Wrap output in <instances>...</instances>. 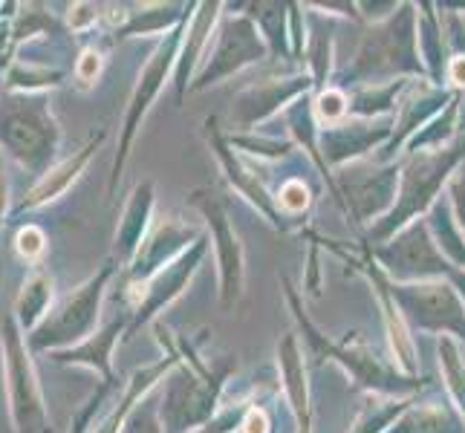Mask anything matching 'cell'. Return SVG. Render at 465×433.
I'll return each mask as SVG.
<instances>
[{
    "instance_id": "603a6c76",
    "label": "cell",
    "mask_w": 465,
    "mask_h": 433,
    "mask_svg": "<svg viewBox=\"0 0 465 433\" xmlns=\"http://www.w3.org/2000/svg\"><path fill=\"white\" fill-rule=\"evenodd\" d=\"M46 249H50V237H46V231L41 226H35V222H26V226L15 231V251H18V258L26 261L32 269L44 266L41 261H44Z\"/></svg>"
},
{
    "instance_id": "7c38bea8",
    "label": "cell",
    "mask_w": 465,
    "mask_h": 433,
    "mask_svg": "<svg viewBox=\"0 0 465 433\" xmlns=\"http://www.w3.org/2000/svg\"><path fill=\"white\" fill-rule=\"evenodd\" d=\"M153 330H156V335H159V341L165 344V349H168V356L165 359H159V361H153V364H148V367H142V370H136L134 376H131V381H127V388H124V396H122V402H119V408L107 416V419L95 428L93 433H119L122 428H124V422H127V416L134 413V408L142 402L145 396H151V390L156 388L159 381H163L171 370H176L180 367V352H176V347H173V335L159 324H153Z\"/></svg>"
},
{
    "instance_id": "ba28073f",
    "label": "cell",
    "mask_w": 465,
    "mask_h": 433,
    "mask_svg": "<svg viewBox=\"0 0 465 433\" xmlns=\"http://www.w3.org/2000/svg\"><path fill=\"white\" fill-rule=\"evenodd\" d=\"M391 295L420 327L460 332L465 339V312L451 286H393Z\"/></svg>"
},
{
    "instance_id": "9a60e30c",
    "label": "cell",
    "mask_w": 465,
    "mask_h": 433,
    "mask_svg": "<svg viewBox=\"0 0 465 433\" xmlns=\"http://www.w3.org/2000/svg\"><path fill=\"white\" fill-rule=\"evenodd\" d=\"M381 258L388 261L391 271H402V275H440V271H448V263L434 251V243L428 240L422 226L408 229L399 240H393V249H384Z\"/></svg>"
},
{
    "instance_id": "3957f363",
    "label": "cell",
    "mask_w": 465,
    "mask_h": 433,
    "mask_svg": "<svg viewBox=\"0 0 465 433\" xmlns=\"http://www.w3.org/2000/svg\"><path fill=\"white\" fill-rule=\"evenodd\" d=\"M0 356H4L6 405L15 433H53V419L35 373V352L29 349L26 332L18 327L12 310L0 324Z\"/></svg>"
},
{
    "instance_id": "44dd1931",
    "label": "cell",
    "mask_w": 465,
    "mask_h": 433,
    "mask_svg": "<svg viewBox=\"0 0 465 433\" xmlns=\"http://www.w3.org/2000/svg\"><path fill=\"white\" fill-rule=\"evenodd\" d=\"M180 6H165V4H156V6H145L142 12H131L127 24L116 32V38H131V35H153V32H171L176 24L185 21L188 12H173Z\"/></svg>"
},
{
    "instance_id": "484cf974",
    "label": "cell",
    "mask_w": 465,
    "mask_h": 433,
    "mask_svg": "<svg viewBox=\"0 0 465 433\" xmlns=\"http://www.w3.org/2000/svg\"><path fill=\"white\" fill-rule=\"evenodd\" d=\"M102 73H104V55H102V50H95V46H84V50L78 53L75 64H73V78L78 82V87L90 90L102 78Z\"/></svg>"
},
{
    "instance_id": "f1b7e54d",
    "label": "cell",
    "mask_w": 465,
    "mask_h": 433,
    "mask_svg": "<svg viewBox=\"0 0 465 433\" xmlns=\"http://www.w3.org/2000/svg\"><path fill=\"white\" fill-rule=\"evenodd\" d=\"M99 9L102 6H95V4H73L64 26H67V32H87L90 26H95V21L102 18Z\"/></svg>"
},
{
    "instance_id": "52a82bcc",
    "label": "cell",
    "mask_w": 465,
    "mask_h": 433,
    "mask_svg": "<svg viewBox=\"0 0 465 433\" xmlns=\"http://www.w3.org/2000/svg\"><path fill=\"white\" fill-rule=\"evenodd\" d=\"M460 162V148L457 151H434V153H420L405 171V188H402V202L393 208L381 231H391L399 222L411 220L416 212L437 197V188L445 180V173Z\"/></svg>"
},
{
    "instance_id": "7402d4cb",
    "label": "cell",
    "mask_w": 465,
    "mask_h": 433,
    "mask_svg": "<svg viewBox=\"0 0 465 433\" xmlns=\"http://www.w3.org/2000/svg\"><path fill=\"white\" fill-rule=\"evenodd\" d=\"M391 433H462L460 425L442 408H422L408 413Z\"/></svg>"
},
{
    "instance_id": "83f0119b",
    "label": "cell",
    "mask_w": 465,
    "mask_h": 433,
    "mask_svg": "<svg viewBox=\"0 0 465 433\" xmlns=\"http://www.w3.org/2000/svg\"><path fill=\"white\" fill-rule=\"evenodd\" d=\"M110 388H114V384H99V390H95V393L87 399V402L82 405V410H78V413L73 416L70 433H90L93 416H95V410H99V405L104 402V396L110 393Z\"/></svg>"
},
{
    "instance_id": "d6a6232c",
    "label": "cell",
    "mask_w": 465,
    "mask_h": 433,
    "mask_svg": "<svg viewBox=\"0 0 465 433\" xmlns=\"http://www.w3.org/2000/svg\"><path fill=\"white\" fill-rule=\"evenodd\" d=\"M240 433H269V416L261 408H249L240 419Z\"/></svg>"
},
{
    "instance_id": "30bf717a",
    "label": "cell",
    "mask_w": 465,
    "mask_h": 433,
    "mask_svg": "<svg viewBox=\"0 0 465 433\" xmlns=\"http://www.w3.org/2000/svg\"><path fill=\"white\" fill-rule=\"evenodd\" d=\"M413 12L411 6H402V15L399 21L393 18L388 26H381L376 32H371V38L364 41L356 70L352 73H373V70H384V67H420L413 64Z\"/></svg>"
},
{
    "instance_id": "ffe728a7",
    "label": "cell",
    "mask_w": 465,
    "mask_h": 433,
    "mask_svg": "<svg viewBox=\"0 0 465 433\" xmlns=\"http://www.w3.org/2000/svg\"><path fill=\"white\" fill-rule=\"evenodd\" d=\"M64 32H67V26H64L44 4H18V15H15V24H12L15 53H18V46L24 41H32L38 35H64Z\"/></svg>"
},
{
    "instance_id": "4316f807",
    "label": "cell",
    "mask_w": 465,
    "mask_h": 433,
    "mask_svg": "<svg viewBox=\"0 0 465 433\" xmlns=\"http://www.w3.org/2000/svg\"><path fill=\"white\" fill-rule=\"evenodd\" d=\"M405 410V402H384V405H367L361 413V419L352 433H379L381 428H388L399 413Z\"/></svg>"
},
{
    "instance_id": "5b68a950",
    "label": "cell",
    "mask_w": 465,
    "mask_h": 433,
    "mask_svg": "<svg viewBox=\"0 0 465 433\" xmlns=\"http://www.w3.org/2000/svg\"><path fill=\"white\" fill-rule=\"evenodd\" d=\"M203 254H205V240L200 237L188 251H183L171 266H165L163 271H159V275H153L145 286L139 289L134 303H131V324H127L124 339H131V335L142 324H148V320L156 312H163L171 300H176V298L183 295V289L188 286V280L194 278V271H197V266L203 261Z\"/></svg>"
},
{
    "instance_id": "ac0fdd59",
    "label": "cell",
    "mask_w": 465,
    "mask_h": 433,
    "mask_svg": "<svg viewBox=\"0 0 465 433\" xmlns=\"http://www.w3.org/2000/svg\"><path fill=\"white\" fill-rule=\"evenodd\" d=\"M281 356V370H283V384L290 390L295 416L301 422V433H310V399H307V379H303V361L295 344V335H286L278 347Z\"/></svg>"
},
{
    "instance_id": "1f68e13d",
    "label": "cell",
    "mask_w": 465,
    "mask_h": 433,
    "mask_svg": "<svg viewBox=\"0 0 465 433\" xmlns=\"http://www.w3.org/2000/svg\"><path fill=\"white\" fill-rule=\"evenodd\" d=\"M15 212L9 205V173H6V162L4 153H0V243H4V229H6V217Z\"/></svg>"
},
{
    "instance_id": "5bb4252c",
    "label": "cell",
    "mask_w": 465,
    "mask_h": 433,
    "mask_svg": "<svg viewBox=\"0 0 465 433\" xmlns=\"http://www.w3.org/2000/svg\"><path fill=\"white\" fill-rule=\"evenodd\" d=\"M151 214H153V182L142 180L124 205V214L119 220V229L114 237V254L119 258V266H124V269L131 266L142 243L148 240L145 234L151 226Z\"/></svg>"
},
{
    "instance_id": "e0dca14e",
    "label": "cell",
    "mask_w": 465,
    "mask_h": 433,
    "mask_svg": "<svg viewBox=\"0 0 465 433\" xmlns=\"http://www.w3.org/2000/svg\"><path fill=\"white\" fill-rule=\"evenodd\" d=\"M217 4H203L200 12L194 15V21H191L188 32H185V41H183V53L180 58H176V67H173V84H176V95H180V102H183V95L188 93V82H191V73H194L197 67V61L203 55V46H205V38H208V32H212V24H214V15H217Z\"/></svg>"
},
{
    "instance_id": "d4e9b609",
    "label": "cell",
    "mask_w": 465,
    "mask_h": 433,
    "mask_svg": "<svg viewBox=\"0 0 465 433\" xmlns=\"http://www.w3.org/2000/svg\"><path fill=\"white\" fill-rule=\"evenodd\" d=\"M122 433H165L163 428V416H159V405L153 396H145L142 402L134 408V413L127 416V422Z\"/></svg>"
},
{
    "instance_id": "8fae6325",
    "label": "cell",
    "mask_w": 465,
    "mask_h": 433,
    "mask_svg": "<svg viewBox=\"0 0 465 433\" xmlns=\"http://www.w3.org/2000/svg\"><path fill=\"white\" fill-rule=\"evenodd\" d=\"M261 53H263V46H261V38H258V32H254V26L246 18L229 21L220 29V44L212 53V61H208L205 67L197 73L191 90H203L208 84H217L220 78L232 75L234 70L254 61Z\"/></svg>"
},
{
    "instance_id": "836d02e7",
    "label": "cell",
    "mask_w": 465,
    "mask_h": 433,
    "mask_svg": "<svg viewBox=\"0 0 465 433\" xmlns=\"http://www.w3.org/2000/svg\"><path fill=\"white\" fill-rule=\"evenodd\" d=\"M451 82L457 87H465V55H460V58L451 61Z\"/></svg>"
},
{
    "instance_id": "7a4b0ae2",
    "label": "cell",
    "mask_w": 465,
    "mask_h": 433,
    "mask_svg": "<svg viewBox=\"0 0 465 433\" xmlns=\"http://www.w3.org/2000/svg\"><path fill=\"white\" fill-rule=\"evenodd\" d=\"M116 261H107L95 275H90L82 286H75L73 292L64 295L50 315L44 318V324L26 335L32 352H58L84 344L90 335L99 330V315H102V300L107 292V283L116 275Z\"/></svg>"
},
{
    "instance_id": "9c48e42d",
    "label": "cell",
    "mask_w": 465,
    "mask_h": 433,
    "mask_svg": "<svg viewBox=\"0 0 465 433\" xmlns=\"http://www.w3.org/2000/svg\"><path fill=\"white\" fill-rule=\"evenodd\" d=\"M107 139V131L104 127H99L95 133H90V139L82 144L78 151H73L67 159H61V162H55L50 171H46L38 182H32V188L24 194V200H18V205H15V217H21L26 212H38V208L55 202L58 197L67 194V188L78 180V176L84 173V168L90 165L93 153L102 148V142Z\"/></svg>"
},
{
    "instance_id": "cb8c5ba5",
    "label": "cell",
    "mask_w": 465,
    "mask_h": 433,
    "mask_svg": "<svg viewBox=\"0 0 465 433\" xmlns=\"http://www.w3.org/2000/svg\"><path fill=\"white\" fill-rule=\"evenodd\" d=\"M440 356H442V367H445L448 390L454 393L460 408L465 410V364L460 361V349L451 341H448V339H442L440 341Z\"/></svg>"
},
{
    "instance_id": "8992f818",
    "label": "cell",
    "mask_w": 465,
    "mask_h": 433,
    "mask_svg": "<svg viewBox=\"0 0 465 433\" xmlns=\"http://www.w3.org/2000/svg\"><path fill=\"white\" fill-rule=\"evenodd\" d=\"M191 202L200 208L208 229H212L217 263H220V286H223L220 295H223V303L232 307V303L240 298V289H243V249L237 243V234L229 222L226 208L220 205V200L214 194H208V191H194V194H191Z\"/></svg>"
},
{
    "instance_id": "6da1fadb",
    "label": "cell",
    "mask_w": 465,
    "mask_h": 433,
    "mask_svg": "<svg viewBox=\"0 0 465 433\" xmlns=\"http://www.w3.org/2000/svg\"><path fill=\"white\" fill-rule=\"evenodd\" d=\"M61 136L50 93H9L0 87V153L18 162L35 182L55 165Z\"/></svg>"
},
{
    "instance_id": "4dcf8cb0",
    "label": "cell",
    "mask_w": 465,
    "mask_h": 433,
    "mask_svg": "<svg viewBox=\"0 0 465 433\" xmlns=\"http://www.w3.org/2000/svg\"><path fill=\"white\" fill-rule=\"evenodd\" d=\"M281 205L286 208V212H301V208H307L310 205V191L303 182L292 180V182H286L281 188Z\"/></svg>"
},
{
    "instance_id": "4fadbf2b",
    "label": "cell",
    "mask_w": 465,
    "mask_h": 433,
    "mask_svg": "<svg viewBox=\"0 0 465 433\" xmlns=\"http://www.w3.org/2000/svg\"><path fill=\"white\" fill-rule=\"evenodd\" d=\"M127 324H131V312L122 315V318H114L104 330L90 335L84 344L50 352V361H55L61 367H87V370H93L95 376L102 379V384H116L114 349H116L122 335H127Z\"/></svg>"
},
{
    "instance_id": "2e32d148",
    "label": "cell",
    "mask_w": 465,
    "mask_h": 433,
    "mask_svg": "<svg viewBox=\"0 0 465 433\" xmlns=\"http://www.w3.org/2000/svg\"><path fill=\"white\" fill-rule=\"evenodd\" d=\"M53 298H55L53 275L44 266H35L26 275L18 298H15V303H12V315L26 335L35 332L44 324V318L53 310Z\"/></svg>"
},
{
    "instance_id": "d6986e66",
    "label": "cell",
    "mask_w": 465,
    "mask_h": 433,
    "mask_svg": "<svg viewBox=\"0 0 465 433\" xmlns=\"http://www.w3.org/2000/svg\"><path fill=\"white\" fill-rule=\"evenodd\" d=\"M64 84V70H50L38 67V64L18 61L6 70V75L0 78V87L9 93H50Z\"/></svg>"
},
{
    "instance_id": "277c9868",
    "label": "cell",
    "mask_w": 465,
    "mask_h": 433,
    "mask_svg": "<svg viewBox=\"0 0 465 433\" xmlns=\"http://www.w3.org/2000/svg\"><path fill=\"white\" fill-rule=\"evenodd\" d=\"M191 15V12H188ZM188 15L183 24H176L168 35L159 41V46L153 50V55L148 58V64L142 67L139 73V82L134 87V95H131V104H127V113H124V122H122V136H119V151H116V159H114V173H110V188L107 194L114 197L116 194V185L124 173V165H127V156H131V144L139 133L142 122H145L151 104L159 99V93H163L165 82H168V73L176 67V58H180V46H183V38L188 32Z\"/></svg>"
},
{
    "instance_id": "f546056e",
    "label": "cell",
    "mask_w": 465,
    "mask_h": 433,
    "mask_svg": "<svg viewBox=\"0 0 465 433\" xmlns=\"http://www.w3.org/2000/svg\"><path fill=\"white\" fill-rule=\"evenodd\" d=\"M347 95L341 90H324L321 93V99H318V113L321 119H327V122H335V119H341L347 113Z\"/></svg>"
}]
</instances>
